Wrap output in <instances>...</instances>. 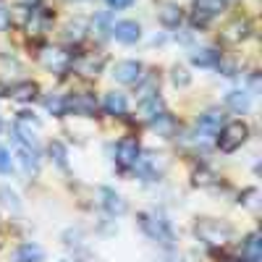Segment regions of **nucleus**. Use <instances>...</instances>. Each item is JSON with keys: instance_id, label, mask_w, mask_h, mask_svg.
<instances>
[{"instance_id": "ddd939ff", "label": "nucleus", "mask_w": 262, "mask_h": 262, "mask_svg": "<svg viewBox=\"0 0 262 262\" xmlns=\"http://www.w3.org/2000/svg\"><path fill=\"white\" fill-rule=\"evenodd\" d=\"M247 37H249V21H244V18L231 21V24L223 29V39L226 42H242Z\"/></svg>"}, {"instance_id": "2eb2a0df", "label": "nucleus", "mask_w": 262, "mask_h": 262, "mask_svg": "<svg viewBox=\"0 0 262 262\" xmlns=\"http://www.w3.org/2000/svg\"><path fill=\"white\" fill-rule=\"evenodd\" d=\"M100 196H102V207L111 212V215H121V212H126V202L121 200V196H118L113 189H100Z\"/></svg>"}, {"instance_id": "c85d7f7f", "label": "nucleus", "mask_w": 262, "mask_h": 262, "mask_svg": "<svg viewBox=\"0 0 262 262\" xmlns=\"http://www.w3.org/2000/svg\"><path fill=\"white\" fill-rule=\"evenodd\" d=\"M173 81L176 84H189V74H186V69H181V66H176V69H173Z\"/></svg>"}, {"instance_id": "0eeeda50", "label": "nucleus", "mask_w": 262, "mask_h": 262, "mask_svg": "<svg viewBox=\"0 0 262 262\" xmlns=\"http://www.w3.org/2000/svg\"><path fill=\"white\" fill-rule=\"evenodd\" d=\"M113 76H116L118 81H123V84H139V81H142V63H137V60H123V63L116 66Z\"/></svg>"}, {"instance_id": "412c9836", "label": "nucleus", "mask_w": 262, "mask_h": 262, "mask_svg": "<svg viewBox=\"0 0 262 262\" xmlns=\"http://www.w3.org/2000/svg\"><path fill=\"white\" fill-rule=\"evenodd\" d=\"M244 259L247 262H259L262 259V242H259V236L257 233H252L249 238H247V244H244Z\"/></svg>"}, {"instance_id": "c9c22d12", "label": "nucleus", "mask_w": 262, "mask_h": 262, "mask_svg": "<svg viewBox=\"0 0 262 262\" xmlns=\"http://www.w3.org/2000/svg\"><path fill=\"white\" fill-rule=\"evenodd\" d=\"M27 3H32V6H34V3H37V0H27Z\"/></svg>"}, {"instance_id": "423d86ee", "label": "nucleus", "mask_w": 262, "mask_h": 262, "mask_svg": "<svg viewBox=\"0 0 262 262\" xmlns=\"http://www.w3.org/2000/svg\"><path fill=\"white\" fill-rule=\"evenodd\" d=\"M223 0H194V21L196 24H207V21L215 16V13H221L223 11Z\"/></svg>"}, {"instance_id": "b1692460", "label": "nucleus", "mask_w": 262, "mask_h": 262, "mask_svg": "<svg viewBox=\"0 0 262 262\" xmlns=\"http://www.w3.org/2000/svg\"><path fill=\"white\" fill-rule=\"evenodd\" d=\"M45 24H48V18L42 16L37 8L32 11V18L27 21V29H29V34H34V37H39V34H45Z\"/></svg>"}, {"instance_id": "f704fd0d", "label": "nucleus", "mask_w": 262, "mask_h": 262, "mask_svg": "<svg viewBox=\"0 0 262 262\" xmlns=\"http://www.w3.org/2000/svg\"><path fill=\"white\" fill-rule=\"evenodd\" d=\"M3 92H6V86H3V84H0V95H3Z\"/></svg>"}, {"instance_id": "f8f14e48", "label": "nucleus", "mask_w": 262, "mask_h": 262, "mask_svg": "<svg viewBox=\"0 0 262 262\" xmlns=\"http://www.w3.org/2000/svg\"><path fill=\"white\" fill-rule=\"evenodd\" d=\"M16 149H18V160H21V168L27 173H37L39 168V160H37V149L24 144V142H16Z\"/></svg>"}, {"instance_id": "7ed1b4c3", "label": "nucleus", "mask_w": 262, "mask_h": 262, "mask_svg": "<svg viewBox=\"0 0 262 262\" xmlns=\"http://www.w3.org/2000/svg\"><path fill=\"white\" fill-rule=\"evenodd\" d=\"M217 134H221V137H217V144H221V149H223V152H233V149H238V147L247 142L249 128H247V123H242V121H233V123L223 126Z\"/></svg>"}, {"instance_id": "a211bd4d", "label": "nucleus", "mask_w": 262, "mask_h": 262, "mask_svg": "<svg viewBox=\"0 0 262 262\" xmlns=\"http://www.w3.org/2000/svg\"><path fill=\"white\" fill-rule=\"evenodd\" d=\"M158 16H160V21H163L165 27H179L181 24V8L176 3H163L160 11H158Z\"/></svg>"}, {"instance_id": "f3484780", "label": "nucleus", "mask_w": 262, "mask_h": 262, "mask_svg": "<svg viewBox=\"0 0 262 262\" xmlns=\"http://www.w3.org/2000/svg\"><path fill=\"white\" fill-rule=\"evenodd\" d=\"M37 92H39V90H37V84H34V81H21V84L11 86V97L18 100V102H29V100H34Z\"/></svg>"}, {"instance_id": "a878e982", "label": "nucleus", "mask_w": 262, "mask_h": 262, "mask_svg": "<svg viewBox=\"0 0 262 262\" xmlns=\"http://www.w3.org/2000/svg\"><path fill=\"white\" fill-rule=\"evenodd\" d=\"M45 107H48L53 116H63V113H66V100H63L60 95H53V97L45 100Z\"/></svg>"}, {"instance_id": "dca6fc26", "label": "nucleus", "mask_w": 262, "mask_h": 262, "mask_svg": "<svg viewBox=\"0 0 262 262\" xmlns=\"http://www.w3.org/2000/svg\"><path fill=\"white\" fill-rule=\"evenodd\" d=\"M139 113H142V118H147V121H155L158 116H163V113H165L163 100H160L158 95H152V97L142 100V105H139Z\"/></svg>"}, {"instance_id": "7c9ffc66", "label": "nucleus", "mask_w": 262, "mask_h": 262, "mask_svg": "<svg viewBox=\"0 0 262 262\" xmlns=\"http://www.w3.org/2000/svg\"><path fill=\"white\" fill-rule=\"evenodd\" d=\"M50 152L55 155V160H58L60 165H66V152H63V147H60V144H53V147H50Z\"/></svg>"}, {"instance_id": "f03ea898", "label": "nucleus", "mask_w": 262, "mask_h": 262, "mask_svg": "<svg viewBox=\"0 0 262 262\" xmlns=\"http://www.w3.org/2000/svg\"><path fill=\"white\" fill-rule=\"evenodd\" d=\"M196 236H200L205 244H210V247H226V244L231 242L233 231H231V226H226V223L202 221V223H196Z\"/></svg>"}, {"instance_id": "393cba45", "label": "nucleus", "mask_w": 262, "mask_h": 262, "mask_svg": "<svg viewBox=\"0 0 262 262\" xmlns=\"http://www.w3.org/2000/svg\"><path fill=\"white\" fill-rule=\"evenodd\" d=\"M32 11L34 8H29V6H18L8 13V21H13V24H18V27H27V21L32 18Z\"/></svg>"}, {"instance_id": "9b49d317", "label": "nucleus", "mask_w": 262, "mask_h": 262, "mask_svg": "<svg viewBox=\"0 0 262 262\" xmlns=\"http://www.w3.org/2000/svg\"><path fill=\"white\" fill-rule=\"evenodd\" d=\"M113 34H116V39H121V42H126V45H131V42L139 39L142 29H139L137 21H118V24L113 27Z\"/></svg>"}, {"instance_id": "473e14b6", "label": "nucleus", "mask_w": 262, "mask_h": 262, "mask_svg": "<svg viewBox=\"0 0 262 262\" xmlns=\"http://www.w3.org/2000/svg\"><path fill=\"white\" fill-rule=\"evenodd\" d=\"M11 24V21H8V11L3 8V6H0V29H6Z\"/></svg>"}, {"instance_id": "9d476101", "label": "nucleus", "mask_w": 262, "mask_h": 262, "mask_svg": "<svg viewBox=\"0 0 262 262\" xmlns=\"http://www.w3.org/2000/svg\"><path fill=\"white\" fill-rule=\"evenodd\" d=\"M16 142H24V144H29V147L37 149V123L32 118L24 116V118L16 123Z\"/></svg>"}, {"instance_id": "4be33fe9", "label": "nucleus", "mask_w": 262, "mask_h": 262, "mask_svg": "<svg viewBox=\"0 0 262 262\" xmlns=\"http://www.w3.org/2000/svg\"><path fill=\"white\" fill-rule=\"evenodd\" d=\"M105 111L111 116H123L126 113V97L118 95V92H111L105 97Z\"/></svg>"}, {"instance_id": "5701e85b", "label": "nucleus", "mask_w": 262, "mask_h": 262, "mask_svg": "<svg viewBox=\"0 0 262 262\" xmlns=\"http://www.w3.org/2000/svg\"><path fill=\"white\" fill-rule=\"evenodd\" d=\"M217 55L212 48H205V50H196V53H191V63L194 66H217Z\"/></svg>"}, {"instance_id": "1a4fd4ad", "label": "nucleus", "mask_w": 262, "mask_h": 262, "mask_svg": "<svg viewBox=\"0 0 262 262\" xmlns=\"http://www.w3.org/2000/svg\"><path fill=\"white\" fill-rule=\"evenodd\" d=\"M118 165L121 168H131L137 163V158H139V144H137V139H123L121 144H118Z\"/></svg>"}, {"instance_id": "6e6552de", "label": "nucleus", "mask_w": 262, "mask_h": 262, "mask_svg": "<svg viewBox=\"0 0 262 262\" xmlns=\"http://www.w3.org/2000/svg\"><path fill=\"white\" fill-rule=\"evenodd\" d=\"M74 66V71L81 74V76H97L100 69H102V58L97 55H79L76 60H71Z\"/></svg>"}, {"instance_id": "6ab92c4d", "label": "nucleus", "mask_w": 262, "mask_h": 262, "mask_svg": "<svg viewBox=\"0 0 262 262\" xmlns=\"http://www.w3.org/2000/svg\"><path fill=\"white\" fill-rule=\"evenodd\" d=\"M42 259V249L37 244H21L13 254V262H39Z\"/></svg>"}, {"instance_id": "20e7f679", "label": "nucleus", "mask_w": 262, "mask_h": 262, "mask_svg": "<svg viewBox=\"0 0 262 262\" xmlns=\"http://www.w3.org/2000/svg\"><path fill=\"white\" fill-rule=\"evenodd\" d=\"M39 60L45 69H50L53 74H63V71H69L71 69V53H66L63 48H42L39 50Z\"/></svg>"}, {"instance_id": "f257e3e1", "label": "nucleus", "mask_w": 262, "mask_h": 262, "mask_svg": "<svg viewBox=\"0 0 262 262\" xmlns=\"http://www.w3.org/2000/svg\"><path fill=\"white\" fill-rule=\"evenodd\" d=\"M139 223H142V228L147 231L149 238H155V242H160V244H165V247L173 244V231H170V226H168V221H165L163 215L142 212V215H139Z\"/></svg>"}, {"instance_id": "bb28decb", "label": "nucleus", "mask_w": 262, "mask_h": 262, "mask_svg": "<svg viewBox=\"0 0 262 262\" xmlns=\"http://www.w3.org/2000/svg\"><path fill=\"white\" fill-rule=\"evenodd\" d=\"M194 184L196 186H210V184H215V176L210 170H196L194 173Z\"/></svg>"}, {"instance_id": "4468645a", "label": "nucleus", "mask_w": 262, "mask_h": 262, "mask_svg": "<svg viewBox=\"0 0 262 262\" xmlns=\"http://www.w3.org/2000/svg\"><path fill=\"white\" fill-rule=\"evenodd\" d=\"M221 126H223L221 111H207V113L200 118V131H202L205 137H215L217 131H221Z\"/></svg>"}, {"instance_id": "cd10ccee", "label": "nucleus", "mask_w": 262, "mask_h": 262, "mask_svg": "<svg viewBox=\"0 0 262 262\" xmlns=\"http://www.w3.org/2000/svg\"><path fill=\"white\" fill-rule=\"evenodd\" d=\"M81 29H84V24H81V21H76V24H71L69 29H66V37H69L71 42H79V39L84 37V32H81Z\"/></svg>"}, {"instance_id": "e433bc0d", "label": "nucleus", "mask_w": 262, "mask_h": 262, "mask_svg": "<svg viewBox=\"0 0 262 262\" xmlns=\"http://www.w3.org/2000/svg\"><path fill=\"white\" fill-rule=\"evenodd\" d=\"M0 247H3V236H0Z\"/></svg>"}, {"instance_id": "72a5a7b5", "label": "nucleus", "mask_w": 262, "mask_h": 262, "mask_svg": "<svg viewBox=\"0 0 262 262\" xmlns=\"http://www.w3.org/2000/svg\"><path fill=\"white\" fill-rule=\"evenodd\" d=\"M107 3H111L113 8H126V6L134 3V0H107Z\"/></svg>"}, {"instance_id": "aec40b11", "label": "nucleus", "mask_w": 262, "mask_h": 262, "mask_svg": "<svg viewBox=\"0 0 262 262\" xmlns=\"http://www.w3.org/2000/svg\"><path fill=\"white\" fill-rule=\"evenodd\" d=\"M226 105L231 107V111H236V113H244V111H249V95L233 90V92L226 95Z\"/></svg>"}, {"instance_id": "39448f33", "label": "nucleus", "mask_w": 262, "mask_h": 262, "mask_svg": "<svg viewBox=\"0 0 262 262\" xmlns=\"http://www.w3.org/2000/svg\"><path fill=\"white\" fill-rule=\"evenodd\" d=\"M66 111H71L76 116H95L97 113V100L90 92H79V95L66 100Z\"/></svg>"}, {"instance_id": "c756f323", "label": "nucleus", "mask_w": 262, "mask_h": 262, "mask_svg": "<svg viewBox=\"0 0 262 262\" xmlns=\"http://www.w3.org/2000/svg\"><path fill=\"white\" fill-rule=\"evenodd\" d=\"M11 170V155H8V149L0 147V173H8Z\"/></svg>"}, {"instance_id": "2f4dec72", "label": "nucleus", "mask_w": 262, "mask_h": 262, "mask_svg": "<svg viewBox=\"0 0 262 262\" xmlns=\"http://www.w3.org/2000/svg\"><path fill=\"white\" fill-rule=\"evenodd\" d=\"M242 202H244V205H249V207H254V210H257V191H254V189H249V191H247V194H244V200H242Z\"/></svg>"}]
</instances>
